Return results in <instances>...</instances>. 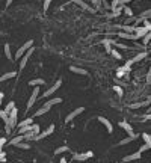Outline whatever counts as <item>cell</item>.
Here are the masks:
<instances>
[{
  "label": "cell",
  "instance_id": "cell-1",
  "mask_svg": "<svg viewBox=\"0 0 151 163\" xmlns=\"http://www.w3.org/2000/svg\"><path fill=\"white\" fill-rule=\"evenodd\" d=\"M32 47H33V41H32V39H30V41H26V42H24V44H23V45L17 50V53H15V56H14V57H15V60H20L24 55H26V53L29 52V48H32Z\"/></svg>",
  "mask_w": 151,
  "mask_h": 163
},
{
  "label": "cell",
  "instance_id": "cell-2",
  "mask_svg": "<svg viewBox=\"0 0 151 163\" xmlns=\"http://www.w3.org/2000/svg\"><path fill=\"white\" fill-rule=\"evenodd\" d=\"M60 85H62V80H60V79H59V80H56V83H55L53 86H50L48 89L42 94V97H50V95H53V94L59 89V88H60Z\"/></svg>",
  "mask_w": 151,
  "mask_h": 163
},
{
  "label": "cell",
  "instance_id": "cell-3",
  "mask_svg": "<svg viewBox=\"0 0 151 163\" xmlns=\"http://www.w3.org/2000/svg\"><path fill=\"white\" fill-rule=\"evenodd\" d=\"M38 95H40V88L36 86V88H33V91H32V95H30L29 101H27V106H26V107H27V110H29V109H30V107H32V106L35 104V101H36Z\"/></svg>",
  "mask_w": 151,
  "mask_h": 163
},
{
  "label": "cell",
  "instance_id": "cell-4",
  "mask_svg": "<svg viewBox=\"0 0 151 163\" xmlns=\"http://www.w3.org/2000/svg\"><path fill=\"white\" fill-rule=\"evenodd\" d=\"M35 52V48L32 47V48H29V52L26 53V55H24L21 59H20V70H24V68H26V65H27V60H29V57L32 56V53Z\"/></svg>",
  "mask_w": 151,
  "mask_h": 163
},
{
  "label": "cell",
  "instance_id": "cell-5",
  "mask_svg": "<svg viewBox=\"0 0 151 163\" xmlns=\"http://www.w3.org/2000/svg\"><path fill=\"white\" fill-rule=\"evenodd\" d=\"M147 52H141V53H137L134 57H132L130 60H127V64H125V65H127V67H132L133 64H136V62H139V60H142V59H145L147 57Z\"/></svg>",
  "mask_w": 151,
  "mask_h": 163
},
{
  "label": "cell",
  "instance_id": "cell-6",
  "mask_svg": "<svg viewBox=\"0 0 151 163\" xmlns=\"http://www.w3.org/2000/svg\"><path fill=\"white\" fill-rule=\"evenodd\" d=\"M85 112V107H77V109H74L70 115H67V118H65V122H71L76 116H79L80 113H83Z\"/></svg>",
  "mask_w": 151,
  "mask_h": 163
},
{
  "label": "cell",
  "instance_id": "cell-7",
  "mask_svg": "<svg viewBox=\"0 0 151 163\" xmlns=\"http://www.w3.org/2000/svg\"><path fill=\"white\" fill-rule=\"evenodd\" d=\"M118 36H119V38H122V39H132V41L139 39V36H137L136 33H129V32H124V30H119Z\"/></svg>",
  "mask_w": 151,
  "mask_h": 163
},
{
  "label": "cell",
  "instance_id": "cell-8",
  "mask_svg": "<svg viewBox=\"0 0 151 163\" xmlns=\"http://www.w3.org/2000/svg\"><path fill=\"white\" fill-rule=\"evenodd\" d=\"M73 3L79 5V6H80V8H83L85 11H89L91 14H95V12H97V9H95V8H91L89 5H88V3H85L83 0H73Z\"/></svg>",
  "mask_w": 151,
  "mask_h": 163
},
{
  "label": "cell",
  "instance_id": "cell-9",
  "mask_svg": "<svg viewBox=\"0 0 151 163\" xmlns=\"http://www.w3.org/2000/svg\"><path fill=\"white\" fill-rule=\"evenodd\" d=\"M119 127L127 131L129 136H134V131H133V129H132V125H130L127 121H121V122H119Z\"/></svg>",
  "mask_w": 151,
  "mask_h": 163
},
{
  "label": "cell",
  "instance_id": "cell-10",
  "mask_svg": "<svg viewBox=\"0 0 151 163\" xmlns=\"http://www.w3.org/2000/svg\"><path fill=\"white\" fill-rule=\"evenodd\" d=\"M98 121L104 125V127H106V130H107L109 133H112V131H113V125L110 124V121H109L107 118H104V116H98Z\"/></svg>",
  "mask_w": 151,
  "mask_h": 163
},
{
  "label": "cell",
  "instance_id": "cell-11",
  "mask_svg": "<svg viewBox=\"0 0 151 163\" xmlns=\"http://www.w3.org/2000/svg\"><path fill=\"white\" fill-rule=\"evenodd\" d=\"M122 12H124V6L121 5V6H118L116 9H113V11H112V14H106V18H115V17H119Z\"/></svg>",
  "mask_w": 151,
  "mask_h": 163
},
{
  "label": "cell",
  "instance_id": "cell-12",
  "mask_svg": "<svg viewBox=\"0 0 151 163\" xmlns=\"http://www.w3.org/2000/svg\"><path fill=\"white\" fill-rule=\"evenodd\" d=\"M139 159H141V151H137V153H133V154H130V156H125V157L122 159V162L127 163V162H134V160H139Z\"/></svg>",
  "mask_w": 151,
  "mask_h": 163
},
{
  "label": "cell",
  "instance_id": "cell-13",
  "mask_svg": "<svg viewBox=\"0 0 151 163\" xmlns=\"http://www.w3.org/2000/svg\"><path fill=\"white\" fill-rule=\"evenodd\" d=\"M92 156H94L92 151H86L85 154H76L74 159H76V160H79V162H85V160H88V159L92 157Z\"/></svg>",
  "mask_w": 151,
  "mask_h": 163
},
{
  "label": "cell",
  "instance_id": "cell-14",
  "mask_svg": "<svg viewBox=\"0 0 151 163\" xmlns=\"http://www.w3.org/2000/svg\"><path fill=\"white\" fill-rule=\"evenodd\" d=\"M148 32H150V30H148L145 26H137L134 33H136L137 36H139V38H144V36H147V35H148Z\"/></svg>",
  "mask_w": 151,
  "mask_h": 163
},
{
  "label": "cell",
  "instance_id": "cell-15",
  "mask_svg": "<svg viewBox=\"0 0 151 163\" xmlns=\"http://www.w3.org/2000/svg\"><path fill=\"white\" fill-rule=\"evenodd\" d=\"M24 139H26V137H24L23 134H17L15 137H12V139L9 141V145H14V146H17L18 144H21Z\"/></svg>",
  "mask_w": 151,
  "mask_h": 163
},
{
  "label": "cell",
  "instance_id": "cell-16",
  "mask_svg": "<svg viewBox=\"0 0 151 163\" xmlns=\"http://www.w3.org/2000/svg\"><path fill=\"white\" fill-rule=\"evenodd\" d=\"M150 103H151V101H150V100L147 98V100H145V101H139V103H133V104H130L129 107H130V109H141V107H145V106H150Z\"/></svg>",
  "mask_w": 151,
  "mask_h": 163
},
{
  "label": "cell",
  "instance_id": "cell-17",
  "mask_svg": "<svg viewBox=\"0 0 151 163\" xmlns=\"http://www.w3.org/2000/svg\"><path fill=\"white\" fill-rule=\"evenodd\" d=\"M59 103H62V98H60V97H56V98H52V100H48V101H45L44 106H45V107H52V106L59 104Z\"/></svg>",
  "mask_w": 151,
  "mask_h": 163
},
{
  "label": "cell",
  "instance_id": "cell-18",
  "mask_svg": "<svg viewBox=\"0 0 151 163\" xmlns=\"http://www.w3.org/2000/svg\"><path fill=\"white\" fill-rule=\"evenodd\" d=\"M70 71H71V73H76V74H80V76H86V74H88V71H86V70L79 68V67H74V65H71V67H70Z\"/></svg>",
  "mask_w": 151,
  "mask_h": 163
},
{
  "label": "cell",
  "instance_id": "cell-19",
  "mask_svg": "<svg viewBox=\"0 0 151 163\" xmlns=\"http://www.w3.org/2000/svg\"><path fill=\"white\" fill-rule=\"evenodd\" d=\"M130 71V67H127V65H124V67H121V68H118L116 70V77H122V76H125Z\"/></svg>",
  "mask_w": 151,
  "mask_h": 163
},
{
  "label": "cell",
  "instance_id": "cell-20",
  "mask_svg": "<svg viewBox=\"0 0 151 163\" xmlns=\"http://www.w3.org/2000/svg\"><path fill=\"white\" fill-rule=\"evenodd\" d=\"M103 45H104V50L107 53H112V39L110 38H106V39H103Z\"/></svg>",
  "mask_w": 151,
  "mask_h": 163
},
{
  "label": "cell",
  "instance_id": "cell-21",
  "mask_svg": "<svg viewBox=\"0 0 151 163\" xmlns=\"http://www.w3.org/2000/svg\"><path fill=\"white\" fill-rule=\"evenodd\" d=\"M136 137H139L137 134H134V136H129V137H124V139H121L119 141V145H127V144H130L132 141H134Z\"/></svg>",
  "mask_w": 151,
  "mask_h": 163
},
{
  "label": "cell",
  "instance_id": "cell-22",
  "mask_svg": "<svg viewBox=\"0 0 151 163\" xmlns=\"http://www.w3.org/2000/svg\"><path fill=\"white\" fill-rule=\"evenodd\" d=\"M15 76H17V73H15V71H11V73H6V74H3V76L0 77V80H2V82H5V80H9V79L15 77Z\"/></svg>",
  "mask_w": 151,
  "mask_h": 163
},
{
  "label": "cell",
  "instance_id": "cell-23",
  "mask_svg": "<svg viewBox=\"0 0 151 163\" xmlns=\"http://www.w3.org/2000/svg\"><path fill=\"white\" fill-rule=\"evenodd\" d=\"M32 124H33V119H32V118H26L24 121H21V122L17 125V127L21 129V127H26V125H32Z\"/></svg>",
  "mask_w": 151,
  "mask_h": 163
},
{
  "label": "cell",
  "instance_id": "cell-24",
  "mask_svg": "<svg viewBox=\"0 0 151 163\" xmlns=\"http://www.w3.org/2000/svg\"><path fill=\"white\" fill-rule=\"evenodd\" d=\"M124 32H129V33H134L136 32V26H127V24H122V29Z\"/></svg>",
  "mask_w": 151,
  "mask_h": 163
},
{
  "label": "cell",
  "instance_id": "cell-25",
  "mask_svg": "<svg viewBox=\"0 0 151 163\" xmlns=\"http://www.w3.org/2000/svg\"><path fill=\"white\" fill-rule=\"evenodd\" d=\"M5 55H6V57H8L9 60H14V56H12V53H11L9 44H5Z\"/></svg>",
  "mask_w": 151,
  "mask_h": 163
},
{
  "label": "cell",
  "instance_id": "cell-26",
  "mask_svg": "<svg viewBox=\"0 0 151 163\" xmlns=\"http://www.w3.org/2000/svg\"><path fill=\"white\" fill-rule=\"evenodd\" d=\"M29 85L33 86V88H36V86H40V85H44V80L42 79H33V80L29 82Z\"/></svg>",
  "mask_w": 151,
  "mask_h": 163
},
{
  "label": "cell",
  "instance_id": "cell-27",
  "mask_svg": "<svg viewBox=\"0 0 151 163\" xmlns=\"http://www.w3.org/2000/svg\"><path fill=\"white\" fill-rule=\"evenodd\" d=\"M50 110V107H45V106H42L41 109H38L36 110V113H35V116H41V115H44V113H47V112Z\"/></svg>",
  "mask_w": 151,
  "mask_h": 163
},
{
  "label": "cell",
  "instance_id": "cell-28",
  "mask_svg": "<svg viewBox=\"0 0 151 163\" xmlns=\"http://www.w3.org/2000/svg\"><path fill=\"white\" fill-rule=\"evenodd\" d=\"M14 109H15V103H14V101H9L3 110H5V112H8V113H11V112L14 110Z\"/></svg>",
  "mask_w": 151,
  "mask_h": 163
},
{
  "label": "cell",
  "instance_id": "cell-29",
  "mask_svg": "<svg viewBox=\"0 0 151 163\" xmlns=\"http://www.w3.org/2000/svg\"><path fill=\"white\" fill-rule=\"evenodd\" d=\"M67 151H68V146H59V148L55 149V156L62 154V153H67Z\"/></svg>",
  "mask_w": 151,
  "mask_h": 163
},
{
  "label": "cell",
  "instance_id": "cell-30",
  "mask_svg": "<svg viewBox=\"0 0 151 163\" xmlns=\"http://www.w3.org/2000/svg\"><path fill=\"white\" fill-rule=\"evenodd\" d=\"M142 139L145 141V144L147 145H150V148H151V136L148 134V133H142Z\"/></svg>",
  "mask_w": 151,
  "mask_h": 163
},
{
  "label": "cell",
  "instance_id": "cell-31",
  "mask_svg": "<svg viewBox=\"0 0 151 163\" xmlns=\"http://www.w3.org/2000/svg\"><path fill=\"white\" fill-rule=\"evenodd\" d=\"M142 42H144V45H148V44L151 42V30L148 32L147 36H144V38H142Z\"/></svg>",
  "mask_w": 151,
  "mask_h": 163
},
{
  "label": "cell",
  "instance_id": "cell-32",
  "mask_svg": "<svg viewBox=\"0 0 151 163\" xmlns=\"http://www.w3.org/2000/svg\"><path fill=\"white\" fill-rule=\"evenodd\" d=\"M113 91H115V92L118 94V97H122V95H124L122 88H121V86H118V85H115V86H113Z\"/></svg>",
  "mask_w": 151,
  "mask_h": 163
},
{
  "label": "cell",
  "instance_id": "cell-33",
  "mask_svg": "<svg viewBox=\"0 0 151 163\" xmlns=\"http://www.w3.org/2000/svg\"><path fill=\"white\" fill-rule=\"evenodd\" d=\"M32 133H33L35 136L41 133V129H40V125H38V124H33V125H32Z\"/></svg>",
  "mask_w": 151,
  "mask_h": 163
},
{
  "label": "cell",
  "instance_id": "cell-34",
  "mask_svg": "<svg viewBox=\"0 0 151 163\" xmlns=\"http://www.w3.org/2000/svg\"><path fill=\"white\" fill-rule=\"evenodd\" d=\"M45 136H48L47 131H41L40 134H36V136H35V139H33V141H41V139H44Z\"/></svg>",
  "mask_w": 151,
  "mask_h": 163
},
{
  "label": "cell",
  "instance_id": "cell-35",
  "mask_svg": "<svg viewBox=\"0 0 151 163\" xmlns=\"http://www.w3.org/2000/svg\"><path fill=\"white\" fill-rule=\"evenodd\" d=\"M50 5H52V0H44V3H42V9H44V12L48 11Z\"/></svg>",
  "mask_w": 151,
  "mask_h": 163
},
{
  "label": "cell",
  "instance_id": "cell-36",
  "mask_svg": "<svg viewBox=\"0 0 151 163\" xmlns=\"http://www.w3.org/2000/svg\"><path fill=\"white\" fill-rule=\"evenodd\" d=\"M116 48H122V50H133V47H129V45H125V44H121V42H116L115 45Z\"/></svg>",
  "mask_w": 151,
  "mask_h": 163
},
{
  "label": "cell",
  "instance_id": "cell-37",
  "mask_svg": "<svg viewBox=\"0 0 151 163\" xmlns=\"http://www.w3.org/2000/svg\"><path fill=\"white\" fill-rule=\"evenodd\" d=\"M124 14L127 15V17H133V11H132V8H129V6H124Z\"/></svg>",
  "mask_w": 151,
  "mask_h": 163
},
{
  "label": "cell",
  "instance_id": "cell-38",
  "mask_svg": "<svg viewBox=\"0 0 151 163\" xmlns=\"http://www.w3.org/2000/svg\"><path fill=\"white\" fill-rule=\"evenodd\" d=\"M141 18H151V9H147L141 14Z\"/></svg>",
  "mask_w": 151,
  "mask_h": 163
},
{
  "label": "cell",
  "instance_id": "cell-39",
  "mask_svg": "<svg viewBox=\"0 0 151 163\" xmlns=\"http://www.w3.org/2000/svg\"><path fill=\"white\" fill-rule=\"evenodd\" d=\"M110 55H112L113 57H115V59H121V57H122V56H121V53L118 52V50H116V48H113V50H112V53H110Z\"/></svg>",
  "mask_w": 151,
  "mask_h": 163
},
{
  "label": "cell",
  "instance_id": "cell-40",
  "mask_svg": "<svg viewBox=\"0 0 151 163\" xmlns=\"http://www.w3.org/2000/svg\"><path fill=\"white\" fill-rule=\"evenodd\" d=\"M92 3H94V6H95V9L97 11H101V0H92Z\"/></svg>",
  "mask_w": 151,
  "mask_h": 163
},
{
  "label": "cell",
  "instance_id": "cell-41",
  "mask_svg": "<svg viewBox=\"0 0 151 163\" xmlns=\"http://www.w3.org/2000/svg\"><path fill=\"white\" fill-rule=\"evenodd\" d=\"M17 148H18V149H29V148H30V145H29V144H23V142H21V144H18V145H17Z\"/></svg>",
  "mask_w": 151,
  "mask_h": 163
},
{
  "label": "cell",
  "instance_id": "cell-42",
  "mask_svg": "<svg viewBox=\"0 0 151 163\" xmlns=\"http://www.w3.org/2000/svg\"><path fill=\"white\" fill-rule=\"evenodd\" d=\"M144 24H145V27H147L148 30H151V21H150L148 18H144Z\"/></svg>",
  "mask_w": 151,
  "mask_h": 163
},
{
  "label": "cell",
  "instance_id": "cell-43",
  "mask_svg": "<svg viewBox=\"0 0 151 163\" xmlns=\"http://www.w3.org/2000/svg\"><path fill=\"white\" fill-rule=\"evenodd\" d=\"M148 149H151V148H150V145H147V144H145V145H142V146L139 148V151H141V153H144V151H148Z\"/></svg>",
  "mask_w": 151,
  "mask_h": 163
},
{
  "label": "cell",
  "instance_id": "cell-44",
  "mask_svg": "<svg viewBox=\"0 0 151 163\" xmlns=\"http://www.w3.org/2000/svg\"><path fill=\"white\" fill-rule=\"evenodd\" d=\"M45 131H47V134H52V133L55 131V124H52V125H50V127H48Z\"/></svg>",
  "mask_w": 151,
  "mask_h": 163
},
{
  "label": "cell",
  "instance_id": "cell-45",
  "mask_svg": "<svg viewBox=\"0 0 151 163\" xmlns=\"http://www.w3.org/2000/svg\"><path fill=\"white\" fill-rule=\"evenodd\" d=\"M5 144H6V137H2V139H0V148H5Z\"/></svg>",
  "mask_w": 151,
  "mask_h": 163
},
{
  "label": "cell",
  "instance_id": "cell-46",
  "mask_svg": "<svg viewBox=\"0 0 151 163\" xmlns=\"http://www.w3.org/2000/svg\"><path fill=\"white\" fill-rule=\"evenodd\" d=\"M136 20H137V18H134V17H129L127 20H125V23H124V24H130L132 21H136Z\"/></svg>",
  "mask_w": 151,
  "mask_h": 163
},
{
  "label": "cell",
  "instance_id": "cell-47",
  "mask_svg": "<svg viewBox=\"0 0 151 163\" xmlns=\"http://www.w3.org/2000/svg\"><path fill=\"white\" fill-rule=\"evenodd\" d=\"M151 80V68L148 70V73H147V82H150Z\"/></svg>",
  "mask_w": 151,
  "mask_h": 163
},
{
  "label": "cell",
  "instance_id": "cell-48",
  "mask_svg": "<svg viewBox=\"0 0 151 163\" xmlns=\"http://www.w3.org/2000/svg\"><path fill=\"white\" fill-rule=\"evenodd\" d=\"M144 119H151V113H147V115H144Z\"/></svg>",
  "mask_w": 151,
  "mask_h": 163
},
{
  "label": "cell",
  "instance_id": "cell-49",
  "mask_svg": "<svg viewBox=\"0 0 151 163\" xmlns=\"http://www.w3.org/2000/svg\"><path fill=\"white\" fill-rule=\"evenodd\" d=\"M12 2H14V0H6V8H8V6H11V3H12Z\"/></svg>",
  "mask_w": 151,
  "mask_h": 163
},
{
  "label": "cell",
  "instance_id": "cell-50",
  "mask_svg": "<svg viewBox=\"0 0 151 163\" xmlns=\"http://www.w3.org/2000/svg\"><path fill=\"white\" fill-rule=\"evenodd\" d=\"M2 157H6V153L3 151V149H2V153H0V159H2Z\"/></svg>",
  "mask_w": 151,
  "mask_h": 163
},
{
  "label": "cell",
  "instance_id": "cell-51",
  "mask_svg": "<svg viewBox=\"0 0 151 163\" xmlns=\"http://www.w3.org/2000/svg\"><path fill=\"white\" fill-rule=\"evenodd\" d=\"M59 163H68V162H67V159H60V160H59Z\"/></svg>",
  "mask_w": 151,
  "mask_h": 163
},
{
  "label": "cell",
  "instance_id": "cell-52",
  "mask_svg": "<svg viewBox=\"0 0 151 163\" xmlns=\"http://www.w3.org/2000/svg\"><path fill=\"white\" fill-rule=\"evenodd\" d=\"M0 162H2V163H6V157H2V159H0Z\"/></svg>",
  "mask_w": 151,
  "mask_h": 163
},
{
  "label": "cell",
  "instance_id": "cell-53",
  "mask_svg": "<svg viewBox=\"0 0 151 163\" xmlns=\"http://www.w3.org/2000/svg\"><path fill=\"white\" fill-rule=\"evenodd\" d=\"M147 113H151V106H150V107L147 109Z\"/></svg>",
  "mask_w": 151,
  "mask_h": 163
},
{
  "label": "cell",
  "instance_id": "cell-54",
  "mask_svg": "<svg viewBox=\"0 0 151 163\" xmlns=\"http://www.w3.org/2000/svg\"><path fill=\"white\" fill-rule=\"evenodd\" d=\"M148 100H150V101H151V95H150V97H148Z\"/></svg>",
  "mask_w": 151,
  "mask_h": 163
},
{
  "label": "cell",
  "instance_id": "cell-55",
  "mask_svg": "<svg viewBox=\"0 0 151 163\" xmlns=\"http://www.w3.org/2000/svg\"><path fill=\"white\" fill-rule=\"evenodd\" d=\"M147 83H151V80H150V82H147Z\"/></svg>",
  "mask_w": 151,
  "mask_h": 163
},
{
  "label": "cell",
  "instance_id": "cell-56",
  "mask_svg": "<svg viewBox=\"0 0 151 163\" xmlns=\"http://www.w3.org/2000/svg\"><path fill=\"white\" fill-rule=\"evenodd\" d=\"M150 44H151V42H150Z\"/></svg>",
  "mask_w": 151,
  "mask_h": 163
}]
</instances>
